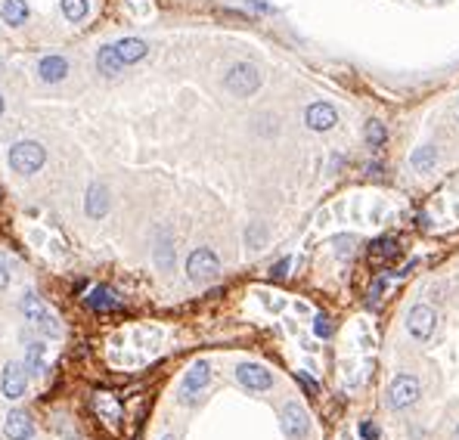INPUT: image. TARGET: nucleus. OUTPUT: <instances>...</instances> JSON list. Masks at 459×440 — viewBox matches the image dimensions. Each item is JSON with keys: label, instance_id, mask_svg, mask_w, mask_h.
<instances>
[{"label": "nucleus", "instance_id": "obj_18", "mask_svg": "<svg viewBox=\"0 0 459 440\" xmlns=\"http://www.w3.org/2000/svg\"><path fill=\"white\" fill-rule=\"evenodd\" d=\"M97 69L103 71L106 78H115L118 71H125V62H121V56L115 53V44L99 47V53H97Z\"/></svg>", "mask_w": 459, "mask_h": 440}, {"label": "nucleus", "instance_id": "obj_8", "mask_svg": "<svg viewBox=\"0 0 459 440\" xmlns=\"http://www.w3.org/2000/svg\"><path fill=\"white\" fill-rule=\"evenodd\" d=\"M0 391L6 400H19L28 391V369L22 363H6L0 372Z\"/></svg>", "mask_w": 459, "mask_h": 440}, {"label": "nucleus", "instance_id": "obj_14", "mask_svg": "<svg viewBox=\"0 0 459 440\" xmlns=\"http://www.w3.org/2000/svg\"><path fill=\"white\" fill-rule=\"evenodd\" d=\"M84 208H87V218L93 220L106 218V211H109V190L103 183H93L87 190V199H84Z\"/></svg>", "mask_w": 459, "mask_h": 440}, {"label": "nucleus", "instance_id": "obj_29", "mask_svg": "<svg viewBox=\"0 0 459 440\" xmlns=\"http://www.w3.org/2000/svg\"><path fill=\"white\" fill-rule=\"evenodd\" d=\"M298 378H301V385H304V388H311V391H320V385H317L313 378H307V375H298Z\"/></svg>", "mask_w": 459, "mask_h": 440}, {"label": "nucleus", "instance_id": "obj_21", "mask_svg": "<svg viewBox=\"0 0 459 440\" xmlns=\"http://www.w3.org/2000/svg\"><path fill=\"white\" fill-rule=\"evenodd\" d=\"M363 134H367V143H369L372 149H382L385 140H388V131H385V125H382V121H376V118L367 121V131H363Z\"/></svg>", "mask_w": 459, "mask_h": 440}, {"label": "nucleus", "instance_id": "obj_32", "mask_svg": "<svg viewBox=\"0 0 459 440\" xmlns=\"http://www.w3.org/2000/svg\"><path fill=\"white\" fill-rule=\"evenodd\" d=\"M453 440H459V428H456V431H453Z\"/></svg>", "mask_w": 459, "mask_h": 440}, {"label": "nucleus", "instance_id": "obj_15", "mask_svg": "<svg viewBox=\"0 0 459 440\" xmlns=\"http://www.w3.org/2000/svg\"><path fill=\"white\" fill-rule=\"evenodd\" d=\"M66 75H69V62L62 59V56H44V59H41L38 78L44 84H59Z\"/></svg>", "mask_w": 459, "mask_h": 440}, {"label": "nucleus", "instance_id": "obj_27", "mask_svg": "<svg viewBox=\"0 0 459 440\" xmlns=\"http://www.w3.org/2000/svg\"><path fill=\"white\" fill-rule=\"evenodd\" d=\"M289 264H292V261H289V257H285V261H279V264L274 267V279H283V276H285V273H289Z\"/></svg>", "mask_w": 459, "mask_h": 440}, {"label": "nucleus", "instance_id": "obj_1", "mask_svg": "<svg viewBox=\"0 0 459 440\" xmlns=\"http://www.w3.org/2000/svg\"><path fill=\"white\" fill-rule=\"evenodd\" d=\"M19 307H22V313H25V320L31 322L38 332H44V335H59L62 326H59V316L53 313V307L47 304L41 294H34V292H28L22 294V301H19Z\"/></svg>", "mask_w": 459, "mask_h": 440}, {"label": "nucleus", "instance_id": "obj_24", "mask_svg": "<svg viewBox=\"0 0 459 440\" xmlns=\"http://www.w3.org/2000/svg\"><path fill=\"white\" fill-rule=\"evenodd\" d=\"M394 251H397V245H394V239H379L376 248H372V261H379V257H391Z\"/></svg>", "mask_w": 459, "mask_h": 440}, {"label": "nucleus", "instance_id": "obj_2", "mask_svg": "<svg viewBox=\"0 0 459 440\" xmlns=\"http://www.w3.org/2000/svg\"><path fill=\"white\" fill-rule=\"evenodd\" d=\"M44 162H47V152L38 140H19L16 146L10 149V168L25 177L38 174V171L44 168Z\"/></svg>", "mask_w": 459, "mask_h": 440}, {"label": "nucleus", "instance_id": "obj_12", "mask_svg": "<svg viewBox=\"0 0 459 440\" xmlns=\"http://www.w3.org/2000/svg\"><path fill=\"white\" fill-rule=\"evenodd\" d=\"M3 434L10 437V440H31V434H34V422H31V416L22 413V409H13V413L6 416Z\"/></svg>", "mask_w": 459, "mask_h": 440}, {"label": "nucleus", "instance_id": "obj_22", "mask_svg": "<svg viewBox=\"0 0 459 440\" xmlns=\"http://www.w3.org/2000/svg\"><path fill=\"white\" fill-rule=\"evenodd\" d=\"M87 10H90L87 0H62V13H66L69 22H81L87 16Z\"/></svg>", "mask_w": 459, "mask_h": 440}, {"label": "nucleus", "instance_id": "obj_3", "mask_svg": "<svg viewBox=\"0 0 459 440\" xmlns=\"http://www.w3.org/2000/svg\"><path fill=\"white\" fill-rule=\"evenodd\" d=\"M224 87L233 93V97H252V93L261 87V71H257L252 62H236V66L227 71Z\"/></svg>", "mask_w": 459, "mask_h": 440}, {"label": "nucleus", "instance_id": "obj_11", "mask_svg": "<svg viewBox=\"0 0 459 440\" xmlns=\"http://www.w3.org/2000/svg\"><path fill=\"white\" fill-rule=\"evenodd\" d=\"M335 121H339V112L329 103H311L304 112V125L311 127V131H332Z\"/></svg>", "mask_w": 459, "mask_h": 440}, {"label": "nucleus", "instance_id": "obj_23", "mask_svg": "<svg viewBox=\"0 0 459 440\" xmlns=\"http://www.w3.org/2000/svg\"><path fill=\"white\" fill-rule=\"evenodd\" d=\"M93 403H97V409H99V413H106V422H109V425H115V418L121 416L118 403H115L109 394H97V400H93Z\"/></svg>", "mask_w": 459, "mask_h": 440}, {"label": "nucleus", "instance_id": "obj_25", "mask_svg": "<svg viewBox=\"0 0 459 440\" xmlns=\"http://www.w3.org/2000/svg\"><path fill=\"white\" fill-rule=\"evenodd\" d=\"M313 332H317L320 338H326L329 332H332V326H329V320H326V316H317V320H313Z\"/></svg>", "mask_w": 459, "mask_h": 440}, {"label": "nucleus", "instance_id": "obj_4", "mask_svg": "<svg viewBox=\"0 0 459 440\" xmlns=\"http://www.w3.org/2000/svg\"><path fill=\"white\" fill-rule=\"evenodd\" d=\"M218 273H220V261H218V255H214L211 248H196L190 255V261H186V276H190L192 283H199V285L211 283Z\"/></svg>", "mask_w": 459, "mask_h": 440}, {"label": "nucleus", "instance_id": "obj_33", "mask_svg": "<svg viewBox=\"0 0 459 440\" xmlns=\"http://www.w3.org/2000/svg\"><path fill=\"white\" fill-rule=\"evenodd\" d=\"M69 440H75V437H69Z\"/></svg>", "mask_w": 459, "mask_h": 440}, {"label": "nucleus", "instance_id": "obj_9", "mask_svg": "<svg viewBox=\"0 0 459 440\" xmlns=\"http://www.w3.org/2000/svg\"><path fill=\"white\" fill-rule=\"evenodd\" d=\"M283 431H285V437H292V440H304L307 437V431H311V418H307L301 403H285V409H283Z\"/></svg>", "mask_w": 459, "mask_h": 440}, {"label": "nucleus", "instance_id": "obj_31", "mask_svg": "<svg viewBox=\"0 0 459 440\" xmlns=\"http://www.w3.org/2000/svg\"><path fill=\"white\" fill-rule=\"evenodd\" d=\"M162 440H177V437H171V434H164V437H162Z\"/></svg>", "mask_w": 459, "mask_h": 440}, {"label": "nucleus", "instance_id": "obj_5", "mask_svg": "<svg viewBox=\"0 0 459 440\" xmlns=\"http://www.w3.org/2000/svg\"><path fill=\"white\" fill-rule=\"evenodd\" d=\"M208 381H211V363H208V360H196V363H192L190 369H186V375H183L181 400L183 403H192L208 388Z\"/></svg>", "mask_w": 459, "mask_h": 440}, {"label": "nucleus", "instance_id": "obj_26", "mask_svg": "<svg viewBox=\"0 0 459 440\" xmlns=\"http://www.w3.org/2000/svg\"><path fill=\"white\" fill-rule=\"evenodd\" d=\"M360 437H363V440H376V437H379L376 425H372V422H363V425H360Z\"/></svg>", "mask_w": 459, "mask_h": 440}, {"label": "nucleus", "instance_id": "obj_13", "mask_svg": "<svg viewBox=\"0 0 459 440\" xmlns=\"http://www.w3.org/2000/svg\"><path fill=\"white\" fill-rule=\"evenodd\" d=\"M25 369L31 375H47L50 350H47L44 341H25Z\"/></svg>", "mask_w": 459, "mask_h": 440}, {"label": "nucleus", "instance_id": "obj_20", "mask_svg": "<svg viewBox=\"0 0 459 440\" xmlns=\"http://www.w3.org/2000/svg\"><path fill=\"white\" fill-rule=\"evenodd\" d=\"M435 162H437V149H435V146H419V149H416V152L410 155L413 171H419V174L432 171V168H435Z\"/></svg>", "mask_w": 459, "mask_h": 440}, {"label": "nucleus", "instance_id": "obj_28", "mask_svg": "<svg viewBox=\"0 0 459 440\" xmlns=\"http://www.w3.org/2000/svg\"><path fill=\"white\" fill-rule=\"evenodd\" d=\"M6 285H10V270H6V267L0 264V292H3Z\"/></svg>", "mask_w": 459, "mask_h": 440}, {"label": "nucleus", "instance_id": "obj_7", "mask_svg": "<svg viewBox=\"0 0 459 440\" xmlns=\"http://www.w3.org/2000/svg\"><path fill=\"white\" fill-rule=\"evenodd\" d=\"M435 326H437V313L428 304H416L410 310V316H407V329H410L416 341H428L435 335Z\"/></svg>", "mask_w": 459, "mask_h": 440}, {"label": "nucleus", "instance_id": "obj_6", "mask_svg": "<svg viewBox=\"0 0 459 440\" xmlns=\"http://www.w3.org/2000/svg\"><path fill=\"white\" fill-rule=\"evenodd\" d=\"M419 378L416 375H397L388 388V406L391 409H407L419 400Z\"/></svg>", "mask_w": 459, "mask_h": 440}, {"label": "nucleus", "instance_id": "obj_17", "mask_svg": "<svg viewBox=\"0 0 459 440\" xmlns=\"http://www.w3.org/2000/svg\"><path fill=\"white\" fill-rule=\"evenodd\" d=\"M115 53L121 56L125 66H134V62H140L143 56L149 53V44H146V41H140V38H125V41L115 44Z\"/></svg>", "mask_w": 459, "mask_h": 440}, {"label": "nucleus", "instance_id": "obj_10", "mask_svg": "<svg viewBox=\"0 0 459 440\" xmlns=\"http://www.w3.org/2000/svg\"><path fill=\"white\" fill-rule=\"evenodd\" d=\"M236 378L248 391H270L274 388V375H270V369H264L261 363H242L236 369Z\"/></svg>", "mask_w": 459, "mask_h": 440}, {"label": "nucleus", "instance_id": "obj_16", "mask_svg": "<svg viewBox=\"0 0 459 440\" xmlns=\"http://www.w3.org/2000/svg\"><path fill=\"white\" fill-rule=\"evenodd\" d=\"M84 304H87L90 310H97V313H106V310H118L121 301L115 298V292L109 285H97V288H90V294L84 298Z\"/></svg>", "mask_w": 459, "mask_h": 440}, {"label": "nucleus", "instance_id": "obj_19", "mask_svg": "<svg viewBox=\"0 0 459 440\" xmlns=\"http://www.w3.org/2000/svg\"><path fill=\"white\" fill-rule=\"evenodd\" d=\"M0 16H3V22L13 25V28L25 25V19H28L25 0H3V6H0Z\"/></svg>", "mask_w": 459, "mask_h": 440}, {"label": "nucleus", "instance_id": "obj_30", "mask_svg": "<svg viewBox=\"0 0 459 440\" xmlns=\"http://www.w3.org/2000/svg\"><path fill=\"white\" fill-rule=\"evenodd\" d=\"M3 106H6V103H3V97H0V112H3Z\"/></svg>", "mask_w": 459, "mask_h": 440}]
</instances>
